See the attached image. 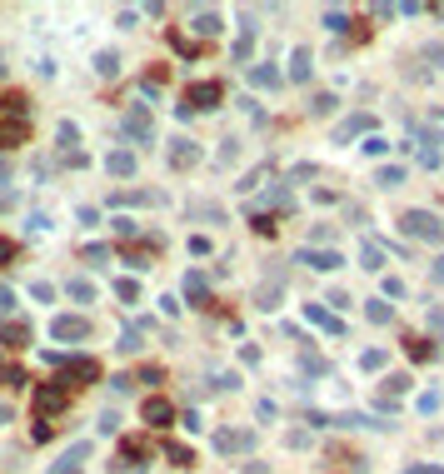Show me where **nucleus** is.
Here are the masks:
<instances>
[{
	"mask_svg": "<svg viewBox=\"0 0 444 474\" xmlns=\"http://www.w3.org/2000/svg\"><path fill=\"white\" fill-rule=\"evenodd\" d=\"M399 235H410V240H444V225L430 210H405L399 215Z\"/></svg>",
	"mask_w": 444,
	"mask_h": 474,
	"instance_id": "1",
	"label": "nucleus"
},
{
	"mask_svg": "<svg viewBox=\"0 0 444 474\" xmlns=\"http://www.w3.org/2000/svg\"><path fill=\"white\" fill-rule=\"evenodd\" d=\"M410 384H414L410 375H390L385 384H379V409H394L399 399H405V395H410Z\"/></svg>",
	"mask_w": 444,
	"mask_h": 474,
	"instance_id": "2",
	"label": "nucleus"
},
{
	"mask_svg": "<svg viewBox=\"0 0 444 474\" xmlns=\"http://www.w3.org/2000/svg\"><path fill=\"white\" fill-rule=\"evenodd\" d=\"M220 95H225V90L210 80V85H195V90H190V105H195V110H215V100H220Z\"/></svg>",
	"mask_w": 444,
	"mask_h": 474,
	"instance_id": "3",
	"label": "nucleus"
},
{
	"mask_svg": "<svg viewBox=\"0 0 444 474\" xmlns=\"http://www.w3.org/2000/svg\"><path fill=\"white\" fill-rule=\"evenodd\" d=\"M365 319H370V325H390V319H394L390 299H365Z\"/></svg>",
	"mask_w": 444,
	"mask_h": 474,
	"instance_id": "4",
	"label": "nucleus"
},
{
	"mask_svg": "<svg viewBox=\"0 0 444 474\" xmlns=\"http://www.w3.org/2000/svg\"><path fill=\"white\" fill-rule=\"evenodd\" d=\"M405 350H410V359H419V364H425V359H434V339H425V335H410V339H405Z\"/></svg>",
	"mask_w": 444,
	"mask_h": 474,
	"instance_id": "5",
	"label": "nucleus"
},
{
	"mask_svg": "<svg viewBox=\"0 0 444 474\" xmlns=\"http://www.w3.org/2000/svg\"><path fill=\"white\" fill-rule=\"evenodd\" d=\"M359 130H374V115H354V120H345L340 130H334V140H350V135H359Z\"/></svg>",
	"mask_w": 444,
	"mask_h": 474,
	"instance_id": "6",
	"label": "nucleus"
},
{
	"mask_svg": "<svg viewBox=\"0 0 444 474\" xmlns=\"http://www.w3.org/2000/svg\"><path fill=\"white\" fill-rule=\"evenodd\" d=\"M310 319H314L320 330H330V335H345V325H340V319H334L330 310H320V305H310Z\"/></svg>",
	"mask_w": 444,
	"mask_h": 474,
	"instance_id": "7",
	"label": "nucleus"
},
{
	"mask_svg": "<svg viewBox=\"0 0 444 474\" xmlns=\"http://www.w3.org/2000/svg\"><path fill=\"white\" fill-rule=\"evenodd\" d=\"M305 265H314V270H340L345 260H340L334 250H325V255H305Z\"/></svg>",
	"mask_w": 444,
	"mask_h": 474,
	"instance_id": "8",
	"label": "nucleus"
},
{
	"mask_svg": "<svg viewBox=\"0 0 444 474\" xmlns=\"http://www.w3.org/2000/svg\"><path fill=\"white\" fill-rule=\"evenodd\" d=\"M379 185H385V190H394V185H405V165H385V170H379V175H374Z\"/></svg>",
	"mask_w": 444,
	"mask_h": 474,
	"instance_id": "9",
	"label": "nucleus"
},
{
	"mask_svg": "<svg viewBox=\"0 0 444 474\" xmlns=\"http://www.w3.org/2000/svg\"><path fill=\"white\" fill-rule=\"evenodd\" d=\"M359 260H365V270H385V255H379V245H374V240H365Z\"/></svg>",
	"mask_w": 444,
	"mask_h": 474,
	"instance_id": "10",
	"label": "nucleus"
},
{
	"mask_svg": "<svg viewBox=\"0 0 444 474\" xmlns=\"http://www.w3.org/2000/svg\"><path fill=\"white\" fill-rule=\"evenodd\" d=\"M385 364H390L385 350H365V355H359V370H385Z\"/></svg>",
	"mask_w": 444,
	"mask_h": 474,
	"instance_id": "11",
	"label": "nucleus"
},
{
	"mask_svg": "<svg viewBox=\"0 0 444 474\" xmlns=\"http://www.w3.org/2000/svg\"><path fill=\"white\" fill-rule=\"evenodd\" d=\"M145 419H150V424H165V419H170V404H165V399H150V404H145Z\"/></svg>",
	"mask_w": 444,
	"mask_h": 474,
	"instance_id": "12",
	"label": "nucleus"
},
{
	"mask_svg": "<svg viewBox=\"0 0 444 474\" xmlns=\"http://www.w3.org/2000/svg\"><path fill=\"white\" fill-rule=\"evenodd\" d=\"M290 75H294V80H310V50H305V46L294 50V66H290Z\"/></svg>",
	"mask_w": 444,
	"mask_h": 474,
	"instance_id": "13",
	"label": "nucleus"
},
{
	"mask_svg": "<svg viewBox=\"0 0 444 474\" xmlns=\"http://www.w3.org/2000/svg\"><path fill=\"white\" fill-rule=\"evenodd\" d=\"M220 444H225V449H245L250 435H235V429H230V435H220Z\"/></svg>",
	"mask_w": 444,
	"mask_h": 474,
	"instance_id": "14",
	"label": "nucleus"
},
{
	"mask_svg": "<svg viewBox=\"0 0 444 474\" xmlns=\"http://www.w3.org/2000/svg\"><path fill=\"white\" fill-rule=\"evenodd\" d=\"M255 85H280V70H270V66H260V70H255Z\"/></svg>",
	"mask_w": 444,
	"mask_h": 474,
	"instance_id": "15",
	"label": "nucleus"
},
{
	"mask_svg": "<svg viewBox=\"0 0 444 474\" xmlns=\"http://www.w3.org/2000/svg\"><path fill=\"white\" fill-rule=\"evenodd\" d=\"M325 26H330V30H354V26H350V20H345L340 10H330V15H325Z\"/></svg>",
	"mask_w": 444,
	"mask_h": 474,
	"instance_id": "16",
	"label": "nucleus"
},
{
	"mask_svg": "<svg viewBox=\"0 0 444 474\" xmlns=\"http://www.w3.org/2000/svg\"><path fill=\"white\" fill-rule=\"evenodd\" d=\"M334 105H340V100H334V95H314V115H330V110H334Z\"/></svg>",
	"mask_w": 444,
	"mask_h": 474,
	"instance_id": "17",
	"label": "nucleus"
},
{
	"mask_svg": "<svg viewBox=\"0 0 444 474\" xmlns=\"http://www.w3.org/2000/svg\"><path fill=\"white\" fill-rule=\"evenodd\" d=\"M365 150H370V155H385V150H390V140H379V135H370V140H365Z\"/></svg>",
	"mask_w": 444,
	"mask_h": 474,
	"instance_id": "18",
	"label": "nucleus"
},
{
	"mask_svg": "<svg viewBox=\"0 0 444 474\" xmlns=\"http://www.w3.org/2000/svg\"><path fill=\"white\" fill-rule=\"evenodd\" d=\"M434 279H439V285H444V255H439V260H434Z\"/></svg>",
	"mask_w": 444,
	"mask_h": 474,
	"instance_id": "19",
	"label": "nucleus"
},
{
	"mask_svg": "<svg viewBox=\"0 0 444 474\" xmlns=\"http://www.w3.org/2000/svg\"><path fill=\"white\" fill-rule=\"evenodd\" d=\"M405 474H419V469H405Z\"/></svg>",
	"mask_w": 444,
	"mask_h": 474,
	"instance_id": "20",
	"label": "nucleus"
}]
</instances>
